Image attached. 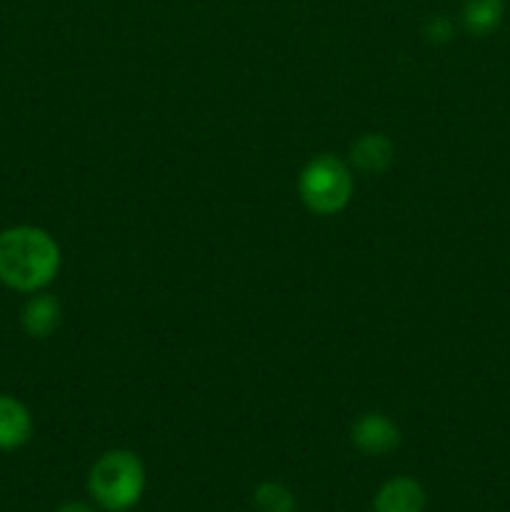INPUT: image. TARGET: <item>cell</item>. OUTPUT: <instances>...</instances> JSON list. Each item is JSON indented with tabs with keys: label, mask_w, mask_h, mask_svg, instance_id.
<instances>
[{
	"label": "cell",
	"mask_w": 510,
	"mask_h": 512,
	"mask_svg": "<svg viewBox=\"0 0 510 512\" xmlns=\"http://www.w3.org/2000/svg\"><path fill=\"white\" fill-rule=\"evenodd\" d=\"M60 270V248L35 225L0 230V283L18 293H38Z\"/></svg>",
	"instance_id": "1"
},
{
	"label": "cell",
	"mask_w": 510,
	"mask_h": 512,
	"mask_svg": "<svg viewBox=\"0 0 510 512\" xmlns=\"http://www.w3.org/2000/svg\"><path fill=\"white\" fill-rule=\"evenodd\" d=\"M88 490L105 510L133 508L145 490V468L130 450H108L95 460L88 475Z\"/></svg>",
	"instance_id": "2"
},
{
	"label": "cell",
	"mask_w": 510,
	"mask_h": 512,
	"mask_svg": "<svg viewBox=\"0 0 510 512\" xmlns=\"http://www.w3.org/2000/svg\"><path fill=\"white\" fill-rule=\"evenodd\" d=\"M298 195L310 213L335 215L350 203L353 173L335 155H318L300 170Z\"/></svg>",
	"instance_id": "3"
},
{
	"label": "cell",
	"mask_w": 510,
	"mask_h": 512,
	"mask_svg": "<svg viewBox=\"0 0 510 512\" xmlns=\"http://www.w3.org/2000/svg\"><path fill=\"white\" fill-rule=\"evenodd\" d=\"M353 445L365 455H388L400 445V428L380 413L360 415L350 430Z\"/></svg>",
	"instance_id": "4"
},
{
	"label": "cell",
	"mask_w": 510,
	"mask_h": 512,
	"mask_svg": "<svg viewBox=\"0 0 510 512\" xmlns=\"http://www.w3.org/2000/svg\"><path fill=\"white\" fill-rule=\"evenodd\" d=\"M425 510V490L418 480L400 478L388 480L383 488L375 493L373 512H423Z\"/></svg>",
	"instance_id": "5"
},
{
	"label": "cell",
	"mask_w": 510,
	"mask_h": 512,
	"mask_svg": "<svg viewBox=\"0 0 510 512\" xmlns=\"http://www.w3.org/2000/svg\"><path fill=\"white\" fill-rule=\"evenodd\" d=\"M60 303L48 293H30V298L25 300L23 310H20V325H23L25 333L35 340H45L58 330L60 325Z\"/></svg>",
	"instance_id": "6"
},
{
	"label": "cell",
	"mask_w": 510,
	"mask_h": 512,
	"mask_svg": "<svg viewBox=\"0 0 510 512\" xmlns=\"http://www.w3.org/2000/svg\"><path fill=\"white\" fill-rule=\"evenodd\" d=\"M395 148L383 133H365L350 145V163L365 175H380L393 165Z\"/></svg>",
	"instance_id": "7"
},
{
	"label": "cell",
	"mask_w": 510,
	"mask_h": 512,
	"mask_svg": "<svg viewBox=\"0 0 510 512\" xmlns=\"http://www.w3.org/2000/svg\"><path fill=\"white\" fill-rule=\"evenodd\" d=\"M33 435V418L28 408L13 395H0V450L23 448Z\"/></svg>",
	"instance_id": "8"
},
{
	"label": "cell",
	"mask_w": 510,
	"mask_h": 512,
	"mask_svg": "<svg viewBox=\"0 0 510 512\" xmlns=\"http://www.w3.org/2000/svg\"><path fill=\"white\" fill-rule=\"evenodd\" d=\"M503 15V0H465L463 10H460V20H463L465 30L478 35V38L495 33L503 23Z\"/></svg>",
	"instance_id": "9"
},
{
	"label": "cell",
	"mask_w": 510,
	"mask_h": 512,
	"mask_svg": "<svg viewBox=\"0 0 510 512\" xmlns=\"http://www.w3.org/2000/svg\"><path fill=\"white\" fill-rule=\"evenodd\" d=\"M255 508L260 512H295V495L280 483H260L253 495Z\"/></svg>",
	"instance_id": "10"
},
{
	"label": "cell",
	"mask_w": 510,
	"mask_h": 512,
	"mask_svg": "<svg viewBox=\"0 0 510 512\" xmlns=\"http://www.w3.org/2000/svg\"><path fill=\"white\" fill-rule=\"evenodd\" d=\"M453 33V20L445 18V15H433V18L425 23V35H428L430 43H448V40L453 38Z\"/></svg>",
	"instance_id": "11"
},
{
	"label": "cell",
	"mask_w": 510,
	"mask_h": 512,
	"mask_svg": "<svg viewBox=\"0 0 510 512\" xmlns=\"http://www.w3.org/2000/svg\"><path fill=\"white\" fill-rule=\"evenodd\" d=\"M55 512H95V510L85 503H63Z\"/></svg>",
	"instance_id": "12"
}]
</instances>
